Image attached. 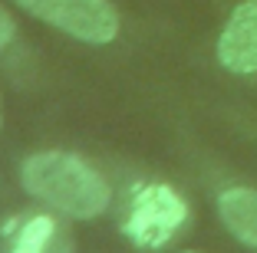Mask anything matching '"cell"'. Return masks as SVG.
Returning a JSON list of instances; mask_svg holds the SVG:
<instances>
[{
	"instance_id": "obj_5",
	"label": "cell",
	"mask_w": 257,
	"mask_h": 253,
	"mask_svg": "<svg viewBox=\"0 0 257 253\" xmlns=\"http://www.w3.org/2000/svg\"><path fill=\"white\" fill-rule=\"evenodd\" d=\"M214 210L224 230L257 253V184L247 181H231L214 191Z\"/></svg>"
},
{
	"instance_id": "obj_2",
	"label": "cell",
	"mask_w": 257,
	"mask_h": 253,
	"mask_svg": "<svg viewBox=\"0 0 257 253\" xmlns=\"http://www.w3.org/2000/svg\"><path fill=\"white\" fill-rule=\"evenodd\" d=\"M188 220V204L175 187L168 184H142L136 187L128 214L122 220V233L136 246L145 250H159L165 246L175 233Z\"/></svg>"
},
{
	"instance_id": "obj_4",
	"label": "cell",
	"mask_w": 257,
	"mask_h": 253,
	"mask_svg": "<svg viewBox=\"0 0 257 253\" xmlns=\"http://www.w3.org/2000/svg\"><path fill=\"white\" fill-rule=\"evenodd\" d=\"M214 60L234 79L257 82V0H237L214 43Z\"/></svg>"
},
{
	"instance_id": "obj_9",
	"label": "cell",
	"mask_w": 257,
	"mask_h": 253,
	"mask_svg": "<svg viewBox=\"0 0 257 253\" xmlns=\"http://www.w3.org/2000/svg\"><path fill=\"white\" fill-rule=\"evenodd\" d=\"M0 122H4V112H0Z\"/></svg>"
},
{
	"instance_id": "obj_8",
	"label": "cell",
	"mask_w": 257,
	"mask_h": 253,
	"mask_svg": "<svg viewBox=\"0 0 257 253\" xmlns=\"http://www.w3.org/2000/svg\"><path fill=\"white\" fill-rule=\"evenodd\" d=\"M182 253H198V250H182Z\"/></svg>"
},
{
	"instance_id": "obj_6",
	"label": "cell",
	"mask_w": 257,
	"mask_h": 253,
	"mask_svg": "<svg viewBox=\"0 0 257 253\" xmlns=\"http://www.w3.org/2000/svg\"><path fill=\"white\" fill-rule=\"evenodd\" d=\"M4 253H73V243L50 214H33L10 230Z\"/></svg>"
},
{
	"instance_id": "obj_7",
	"label": "cell",
	"mask_w": 257,
	"mask_h": 253,
	"mask_svg": "<svg viewBox=\"0 0 257 253\" xmlns=\"http://www.w3.org/2000/svg\"><path fill=\"white\" fill-rule=\"evenodd\" d=\"M14 33H17V23H14V17L7 14V7H0V50L14 40Z\"/></svg>"
},
{
	"instance_id": "obj_1",
	"label": "cell",
	"mask_w": 257,
	"mask_h": 253,
	"mask_svg": "<svg viewBox=\"0 0 257 253\" xmlns=\"http://www.w3.org/2000/svg\"><path fill=\"white\" fill-rule=\"evenodd\" d=\"M20 181L50 210L63 217H76V220H92V217L106 214L109 201H112L106 178L73 151L53 148L30 155L20 168Z\"/></svg>"
},
{
	"instance_id": "obj_3",
	"label": "cell",
	"mask_w": 257,
	"mask_h": 253,
	"mask_svg": "<svg viewBox=\"0 0 257 253\" xmlns=\"http://www.w3.org/2000/svg\"><path fill=\"white\" fill-rule=\"evenodd\" d=\"M27 14L79 43H112L119 37V10L112 0H17Z\"/></svg>"
}]
</instances>
